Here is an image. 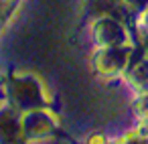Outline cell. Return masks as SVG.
Returning <instances> with one entry per match:
<instances>
[{"instance_id":"1","label":"cell","mask_w":148,"mask_h":144,"mask_svg":"<svg viewBox=\"0 0 148 144\" xmlns=\"http://www.w3.org/2000/svg\"><path fill=\"white\" fill-rule=\"evenodd\" d=\"M128 61H130V49H126L122 45L106 47L97 57V69H99V73H106V75H118V73L126 71Z\"/></svg>"},{"instance_id":"2","label":"cell","mask_w":148,"mask_h":144,"mask_svg":"<svg viewBox=\"0 0 148 144\" xmlns=\"http://www.w3.org/2000/svg\"><path fill=\"white\" fill-rule=\"evenodd\" d=\"M97 41L106 47H116L122 45L126 39V29L122 21H114V19H101L97 21Z\"/></svg>"},{"instance_id":"3","label":"cell","mask_w":148,"mask_h":144,"mask_svg":"<svg viewBox=\"0 0 148 144\" xmlns=\"http://www.w3.org/2000/svg\"><path fill=\"white\" fill-rule=\"evenodd\" d=\"M130 81L136 85V89L138 91H142V93H148V61H144V63H138L132 71H130Z\"/></svg>"},{"instance_id":"4","label":"cell","mask_w":148,"mask_h":144,"mask_svg":"<svg viewBox=\"0 0 148 144\" xmlns=\"http://www.w3.org/2000/svg\"><path fill=\"white\" fill-rule=\"evenodd\" d=\"M140 23H144L146 27H148V6L142 10V14H140Z\"/></svg>"},{"instance_id":"5","label":"cell","mask_w":148,"mask_h":144,"mask_svg":"<svg viewBox=\"0 0 148 144\" xmlns=\"http://www.w3.org/2000/svg\"><path fill=\"white\" fill-rule=\"evenodd\" d=\"M144 51H146V55H148V37L144 39Z\"/></svg>"}]
</instances>
